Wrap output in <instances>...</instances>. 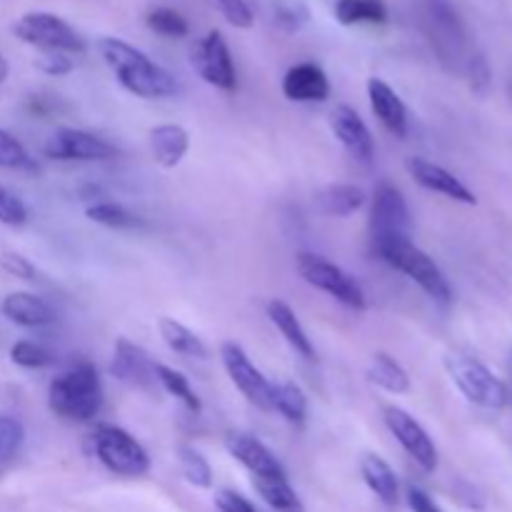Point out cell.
Wrapping results in <instances>:
<instances>
[{"instance_id":"cell-1","label":"cell","mask_w":512,"mask_h":512,"mask_svg":"<svg viewBox=\"0 0 512 512\" xmlns=\"http://www.w3.org/2000/svg\"><path fill=\"white\" fill-rule=\"evenodd\" d=\"M95 48H98L105 65L113 70L118 83L135 98L158 100L178 93V83H175L173 75L135 45L113 38V35H105L95 43Z\"/></svg>"},{"instance_id":"cell-2","label":"cell","mask_w":512,"mask_h":512,"mask_svg":"<svg viewBox=\"0 0 512 512\" xmlns=\"http://www.w3.org/2000/svg\"><path fill=\"white\" fill-rule=\"evenodd\" d=\"M48 408L65 423H90L103 408V385L90 360H78L48 385Z\"/></svg>"},{"instance_id":"cell-3","label":"cell","mask_w":512,"mask_h":512,"mask_svg":"<svg viewBox=\"0 0 512 512\" xmlns=\"http://www.w3.org/2000/svg\"><path fill=\"white\" fill-rule=\"evenodd\" d=\"M423 25L435 53L453 73L468 78L478 68L480 60H485L483 53L470 48L463 20L448 0H428L423 8Z\"/></svg>"},{"instance_id":"cell-4","label":"cell","mask_w":512,"mask_h":512,"mask_svg":"<svg viewBox=\"0 0 512 512\" xmlns=\"http://www.w3.org/2000/svg\"><path fill=\"white\" fill-rule=\"evenodd\" d=\"M445 370H448L455 388L465 395V400H470L478 408L503 410L510 403L508 385L473 355L458 353V350L448 353L445 355Z\"/></svg>"},{"instance_id":"cell-5","label":"cell","mask_w":512,"mask_h":512,"mask_svg":"<svg viewBox=\"0 0 512 512\" xmlns=\"http://www.w3.org/2000/svg\"><path fill=\"white\" fill-rule=\"evenodd\" d=\"M385 265H390L398 273L408 275L423 293L438 303H450L453 300V288H450L448 278L443 270L438 268L433 258L425 250H420L413 240H400V243L385 245V248L373 250Z\"/></svg>"},{"instance_id":"cell-6","label":"cell","mask_w":512,"mask_h":512,"mask_svg":"<svg viewBox=\"0 0 512 512\" xmlns=\"http://www.w3.org/2000/svg\"><path fill=\"white\" fill-rule=\"evenodd\" d=\"M93 453L110 473L120 478H143L150 470V458L143 445L118 425H98L90 435Z\"/></svg>"},{"instance_id":"cell-7","label":"cell","mask_w":512,"mask_h":512,"mask_svg":"<svg viewBox=\"0 0 512 512\" xmlns=\"http://www.w3.org/2000/svg\"><path fill=\"white\" fill-rule=\"evenodd\" d=\"M13 35L25 45H33L40 53H83L88 48L83 35L53 13H25L13 23Z\"/></svg>"},{"instance_id":"cell-8","label":"cell","mask_w":512,"mask_h":512,"mask_svg":"<svg viewBox=\"0 0 512 512\" xmlns=\"http://www.w3.org/2000/svg\"><path fill=\"white\" fill-rule=\"evenodd\" d=\"M295 270H298L305 283L328 293L330 298H335L345 308L355 310V313H363L368 308V298H365L358 280L345 273L340 265L330 263L323 255L298 253L295 255Z\"/></svg>"},{"instance_id":"cell-9","label":"cell","mask_w":512,"mask_h":512,"mask_svg":"<svg viewBox=\"0 0 512 512\" xmlns=\"http://www.w3.org/2000/svg\"><path fill=\"white\" fill-rule=\"evenodd\" d=\"M410 228H413V220H410L405 195L393 183H380L373 193V203H370L373 250L400 243V240H410Z\"/></svg>"},{"instance_id":"cell-10","label":"cell","mask_w":512,"mask_h":512,"mask_svg":"<svg viewBox=\"0 0 512 512\" xmlns=\"http://www.w3.org/2000/svg\"><path fill=\"white\" fill-rule=\"evenodd\" d=\"M190 65L205 83L223 90V93H233L238 88L233 55H230V48L220 30H210L205 38L195 40L193 48H190Z\"/></svg>"},{"instance_id":"cell-11","label":"cell","mask_w":512,"mask_h":512,"mask_svg":"<svg viewBox=\"0 0 512 512\" xmlns=\"http://www.w3.org/2000/svg\"><path fill=\"white\" fill-rule=\"evenodd\" d=\"M45 158L58 163H103L118 155V148L100 135L80 128L55 130L43 145Z\"/></svg>"},{"instance_id":"cell-12","label":"cell","mask_w":512,"mask_h":512,"mask_svg":"<svg viewBox=\"0 0 512 512\" xmlns=\"http://www.w3.org/2000/svg\"><path fill=\"white\" fill-rule=\"evenodd\" d=\"M220 358H223L225 373L233 380L235 388L245 395V400L265 413H273V383L250 363L248 353L238 343H223Z\"/></svg>"},{"instance_id":"cell-13","label":"cell","mask_w":512,"mask_h":512,"mask_svg":"<svg viewBox=\"0 0 512 512\" xmlns=\"http://www.w3.org/2000/svg\"><path fill=\"white\" fill-rule=\"evenodd\" d=\"M383 420L390 433H393V438L400 443V448L418 463L420 470L433 473L438 468V448H435L433 438L408 410L398 408V405H388L383 410Z\"/></svg>"},{"instance_id":"cell-14","label":"cell","mask_w":512,"mask_h":512,"mask_svg":"<svg viewBox=\"0 0 512 512\" xmlns=\"http://www.w3.org/2000/svg\"><path fill=\"white\" fill-rule=\"evenodd\" d=\"M110 373L120 383L143 390V393H155L160 388L158 378H155V360L140 345L130 343L128 338H118V343H115Z\"/></svg>"},{"instance_id":"cell-15","label":"cell","mask_w":512,"mask_h":512,"mask_svg":"<svg viewBox=\"0 0 512 512\" xmlns=\"http://www.w3.org/2000/svg\"><path fill=\"white\" fill-rule=\"evenodd\" d=\"M405 170L410 173V178L420 185V188L430 190V193L445 195V198L455 200V203L463 205H475L478 198H475L473 190L463 183L460 178H455L450 170H445L443 165L430 163L425 158H408L405 160Z\"/></svg>"},{"instance_id":"cell-16","label":"cell","mask_w":512,"mask_h":512,"mask_svg":"<svg viewBox=\"0 0 512 512\" xmlns=\"http://www.w3.org/2000/svg\"><path fill=\"white\" fill-rule=\"evenodd\" d=\"M330 130L355 160H360V163L373 160L375 140L358 110L350 108V105H335L333 113H330Z\"/></svg>"},{"instance_id":"cell-17","label":"cell","mask_w":512,"mask_h":512,"mask_svg":"<svg viewBox=\"0 0 512 512\" xmlns=\"http://www.w3.org/2000/svg\"><path fill=\"white\" fill-rule=\"evenodd\" d=\"M225 448H228V453L248 470L250 478H280V475H288L285 473L283 463L273 455V450L265 443H260L258 438H253V435L228 433Z\"/></svg>"},{"instance_id":"cell-18","label":"cell","mask_w":512,"mask_h":512,"mask_svg":"<svg viewBox=\"0 0 512 512\" xmlns=\"http://www.w3.org/2000/svg\"><path fill=\"white\" fill-rule=\"evenodd\" d=\"M283 95L293 103H325L330 98V80L315 63H298L283 75Z\"/></svg>"},{"instance_id":"cell-19","label":"cell","mask_w":512,"mask_h":512,"mask_svg":"<svg viewBox=\"0 0 512 512\" xmlns=\"http://www.w3.org/2000/svg\"><path fill=\"white\" fill-rule=\"evenodd\" d=\"M368 98L370 108H373L375 118L383 123V128L393 133L395 138H405L408 135V108L400 100V95L383 78H370Z\"/></svg>"},{"instance_id":"cell-20","label":"cell","mask_w":512,"mask_h":512,"mask_svg":"<svg viewBox=\"0 0 512 512\" xmlns=\"http://www.w3.org/2000/svg\"><path fill=\"white\" fill-rule=\"evenodd\" d=\"M265 313H268L270 323L280 330V335L285 338V343H288L290 348L300 355V358L308 360V363H315V360H318L313 340L308 338L305 328L300 325L298 315H295V310L290 308L288 303H283V300H278V298L270 300V303L265 305Z\"/></svg>"},{"instance_id":"cell-21","label":"cell","mask_w":512,"mask_h":512,"mask_svg":"<svg viewBox=\"0 0 512 512\" xmlns=\"http://www.w3.org/2000/svg\"><path fill=\"white\" fill-rule=\"evenodd\" d=\"M150 150L160 168H178L190 150V135L183 125L163 123L150 130Z\"/></svg>"},{"instance_id":"cell-22","label":"cell","mask_w":512,"mask_h":512,"mask_svg":"<svg viewBox=\"0 0 512 512\" xmlns=\"http://www.w3.org/2000/svg\"><path fill=\"white\" fill-rule=\"evenodd\" d=\"M3 315L20 328H43V325L55 323V310L33 293L5 295Z\"/></svg>"},{"instance_id":"cell-23","label":"cell","mask_w":512,"mask_h":512,"mask_svg":"<svg viewBox=\"0 0 512 512\" xmlns=\"http://www.w3.org/2000/svg\"><path fill=\"white\" fill-rule=\"evenodd\" d=\"M360 475H363L365 485L375 493V498L380 500L388 508H395L400 500V485L398 475L390 468V463L385 458H380L378 453H368L360 460Z\"/></svg>"},{"instance_id":"cell-24","label":"cell","mask_w":512,"mask_h":512,"mask_svg":"<svg viewBox=\"0 0 512 512\" xmlns=\"http://www.w3.org/2000/svg\"><path fill=\"white\" fill-rule=\"evenodd\" d=\"M365 200H368V195L358 185L333 183L320 190L315 203H318L320 213L328 215V218H348V215L358 213L363 208Z\"/></svg>"},{"instance_id":"cell-25","label":"cell","mask_w":512,"mask_h":512,"mask_svg":"<svg viewBox=\"0 0 512 512\" xmlns=\"http://www.w3.org/2000/svg\"><path fill=\"white\" fill-rule=\"evenodd\" d=\"M333 15L340 25H383L388 23V3L385 0H335Z\"/></svg>"},{"instance_id":"cell-26","label":"cell","mask_w":512,"mask_h":512,"mask_svg":"<svg viewBox=\"0 0 512 512\" xmlns=\"http://www.w3.org/2000/svg\"><path fill=\"white\" fill-rule=\"evenodd\" d=\"M158 333L163 338V343L168 345L173 353L183 355V358H198L205 360L208 358V348H205L203 340L193 333L190 328H185L183 323H178L175 318H160L158 320Z\"/></svg>"},{"instance_id":"cell-27","label":"cell","mask_w":512,"mask_h":512,"mask_svg":"<svg viewBox=\"0 0 512 512\" xmlns=\"http://www.w3.org/2000/svg\"><path fill=\"white\" fill-rule=\"evenodd\" d=\"M368 380L390 395H405L410 390V378L403 365L388 353H375L370 360Z\"/></svg>"},{"instance_id":"cell-28","label":"cell","mask_w":512,"mask_h":512,"mask_svg":"<svg viewBox=\"0 0 512 512\" xmlns=\"http://www.w3.org/2000/svg\"><path fill=\"white\" fill-rule=\"evenodd\" d=\"M273 413L283 415L288 423L303 425L308 418V398H305L303 388L290 380L273 385Z\"/></svg>"},{"instance_id":"cell-29","label":"cell","mask_w":512,"mask_h":512,"mask_svg":"<svg viewBox=\"0 0 512 512\" xmlns=\"http://www.w3.org/2000/svg\"><path fill=\"white\" fill-rule=\"evenodd\" d=\"M85 215H88V220H93V223L110 230H135L145 225L140 215H135L133 210H128L125 205L113 203V200H100V203L88 205Z\"/></svg>"},{"instance_id":"cell-30","label":"cell","mask_w":512,"mask_h":512,"mask_svg":"<svg viewBox=\"0 0 512 512\" xmlns=\"http://www.w3.org/2000/svg\"><path fill=\"white\" fill-rule=\"evenodd\" d=\"M253 488L273 510L300 512V500L295 495L293 485L288 483V475H280V478H253Z\"/></svg>"},{"instance_id":"cell-31","label":"cell","mask_w":512,"mask_h":512,"mask_svg":"<svg viewBox=\"0 0 512 512\" xmlns=\"http://www.w3.org/2000/svg\"><path fill=\"white\" fill-rule=\"evenodd\" d=\"M155 378H158V385L165 390L168 395H173V398H178L180 403L185 405V408L190 410V413L198 415L200 413V398L195 395V390L190 388V380L185 378L183 373H178V370L168 368V365L163 363H155Z\"/></svg>"},{"instance_id":"cell-32","label":"cell","mask_w":512,"mask_h":512,"mask_svg":"<svg viewBox=\"0 0 512 512\" xmlns=\"http://www.w3.org/2000/svg\"><path fill=\"white\" fill-rule=\"evenodd\" d=\"M25 443V428L13 415H0V478L13 468Z\"/></svg>"},{"instance_id":"cell-33","label":"cell","mask_w":512,"mask_h":512,"mask_svg":"<svg viewBox=\"0 0 512 512\" xmlns=\"http://www.w3.org/2000/svg\"><path fill=\"white\" fill-rule=\"evenodd\" d=\"M178 463H180V473L183 478L188 480L190 485L200 490H210L213 488V468H210L208 460L203 458V453H198L190 445H180L178 448Z\"/></svg>"},{"instance_id":"cell-34","label":"cell","mask_w":512,"mask_h":512,"mask_svg":"<svg viewBox=\"0 0 512 512\" xmlns=\"http://www.w3.org/2000/svg\"><path fill=\"white\" fill-rule=\"evenodd\" d=\"M145 25H148L153 33L165 35V38H185V35L190 33V25L188 20H185V15L173 8H165V5L148 10Z\"/></svg>"},{"instance_id":"cell-35","label":"cell","mask_w":512,"mask_h":512,"mask_svg":"<svg viewBox=\"0 0 512 512\" xmlns=\"http://www.w3.org/2000/svg\"><path fill=\"white\" fill-rule=\"evenodd\" d=\"M38 168L25 145L13 133L0 128V170H20V173H33Z\"/></svg>"},{"instance_id":"cell-36","label":"cell","mask_w":512,"mask_h":512,"mask_svg":"<svg viewBox=\"0 0 512 512\" xmlns=\"http://www.w3.org/2000/svg\"><path fill=\"white\" fill-rule=\"evenodd\" d=\"M10 360H13L18 368L25 370H43L55 365V355L50 353L45 345L33 343V340H18V343L10 348Z\"/></svg>"},{"instance_id":"cell-37","label":"cell","mask_w":512,"mask_h":512,"mask_svg":"<svg viewBox=\"0 0 512 512\" xmlns=\"http://www.w3.org/2000/svg\"><path fill=\"white\" fill-rule=\"evenodd\" d=\"M310 10L303 0H285L275 8V23L283 33H298L308 25Z\"/></svg>"},{"instance_id":"cell-38","label":"cell","mask_w":512,"mask_h":512,"mask_svg":"<svg viewBox=\"0 0 512 512\" xmlns=\"http://www.w3.org/2000/svg\"><path fill=\"white\" fill-rule=\"evenodd\" d=\"M28 205L18 198L10 188L0 183V223L10 228H20L28 223Z\"/></svg>"},{"instance_id":"cell-39","label":"cell","mask_w":512,"mask_h":512,"mask_svg":"<svg viewBox=\"0 0 512 512\" xmlns=\"http://www.w3.org/2000/svg\"><path fill=\"white\" fill-rule=\"evenodd\" d=\"M213 3L218 5L223 18L230 25H235V28L248 30L253 25V10H250V5L245 0H213Z\"/></svg>"},{"instance_id":"cell-40","label":"cell","mask_w":512,"mask_h":512,"mask_svg":"<svg viewBox=\"0 0 512 512\" xmlns=\"http://www.w3.org/2000/svg\"><path fill=\"white\" fill-rule=\"evenodd\" d=\"M40 73L50 75V78H63V75L73 73V58L68 53H40L35 60Z\"/></svg>"},{"instance_id":"cell-41","label":"cell","mask_w":512,"mask_h":512,"mask_svg":"<svg viewBox=\"0 0 512 512\" xmlns=\"http://www.w3.org/2000/svg\"><path fill=\"white\" fill-rule=\"evenodd\" d=\"M0 268H3L8 275H13V278L28 280V283H30V280L38 278V270H35V265L20 253H3V255H0Z\"/></svg>"},{"instance_id":"cell-42","label":"cell","mask_w":512,"mask_h":512,"mask_svg":"<svg viewBox=\"0 0 512 512\" xmlns=\"http://www.w3.org/2000/svg\"><path fill=\"white\" fill-rule=\"evenodd\" d=\"M215 508L220 512H258L248 498H243L235 490H218V495H215Z\"/></svg>"},{"instance_id":"cell-43","label":"cell","mask_w":512,"mask_h":512,"mask_svg":"<svg viewBox=\"0 0 512 512\" xmlns=\"http://www.w3.org/2000/svg\"><path fill=\"white\" fill-rule=\"evenodd\" d=\"M408 508L413 512H443L438 508V503L418 485H410L408 488Z\"/></svg>"},{"instance_id":"cell-44","label":"cell","mask_w":512,"mask_h":512,"mask_svg":"<svg viewBox=\"0 0 512 512\" xmlns=\"http://www.w3.org/2000/svg\"><path fill=\"white\" fill-rule=\"evenodd\" d=\"M5 78H8V60H5L3 53H0V85L5 83Z\"/></svg>"}]
</instances>
